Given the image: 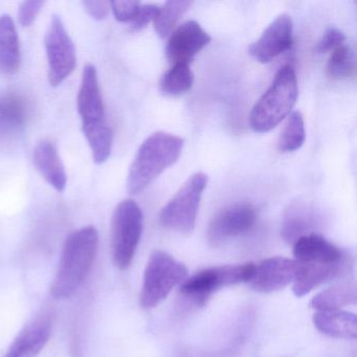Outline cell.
I'll return each instance as SVG.
<instances>
[{"mask_svg":"<svg viewBox=\"0 0 357 357\" xmlns=\"http://www.w3.org/2000/svg\"><path fill=\"white\" fill-rule=\"evenodd\" d=\"M298 95L296 72L291 66H283L250 112V124L252 130L265 133L275 128L289 116L296 105Z\"/></svg>","mask_w":357,"mask_h":357,"instance_id":"277c9868","label":"cell"},{"mask_svg":"<svg viewBox=\"0 0 357 357\" xmlns=\"http://www.w3.org/2000/svg\"><path fill=\"white\" fill-rule=\"evenodd\" d=\"M351 267L352 263L348 257L342 262L335 264L298 262V273L292 283V291L294 296L302 298L324 284L335 281L348 275Z\"/></svg>","mask_w":357,"mask_h":357,"instance_id":"9a60e30c","label":"cell"},{"mask_svg":"<svg viewBox=\"0 0 357 357\" xmlns=\"http://www.w3.org/2000/svg\"><path fill=\"white\" fill-rule=\"evenodd\" d=\"M298 262L285 257H271L255 264L252 279L248 282L255 291L273 294L294 283Z\"/></svg>","mask_w":357,"mask_h":357,"instance_id":"8fae6325","label":"cell"},{"mask_svg":"<svg viewBox=\"0 0 357 357\" xmlns=\"http://www.w3.org/2000/svg\"><path fill=\"white\" fill-rule=\"evenodd\" d=\"M188 278L183 262L162 250L152 252L144 271L139 303L146 310L155 308Z\"/></svg>","mask_w":357,"mask_h":357,"instance_id":"5b68a950","label":"cell"},{"mask_svg":"<svg viewBox=\"0 0 357 357\" xmlns=\"http://www.w3.org/2000/svg\"><path fill=\"white\" fill-rule=\"evenodd\" d=\"M258 220L256 208L250 204H237L220 211L211 220L206 231L208 243L219 246L233 238L252 231Z\"/></svg>","mask_w":357,"mask_h":357,"instance_id":"30bf717a","label":"cell"},{"mask_svg":"<svg viewBox=\"0 0 357 357\" xmlns=\"http://www.w3.org/2000/svg\"><path fill=\"white\" fill-rule=\"evenodd\" d=\"M292 20L286 14L278 16L250 47V56L261 63H268L292 45Z\"/></svg>","mask_w":357,"mask_h":357,"instance_id":"4fadbf2b","label":"cell"},{"mask_svg":"<svg viewBox=\"0 0 357 357\" xmlns=\"http://www.w3.org/2000/svg\"><path fill=\"white\" fill-rule=\"evenodd\" d=\"M45 45L49 62L50 84L59 86L72 74L77 62L74 43L59 16L52 17L45 34Z\"/></svg>","mask_w":357,"mask_h":357,"instance_id":"9c48e42d","label":"cell"},{"mask_svg":"<svg viewBox=\"0 0 357 357\" xmlns=\"http://www.w3.org/2000/svg\"><path fill=\"white\" fill-rule=\"evenodd\" d=\"M1 103L12 128L17 129L18 127L24 126L28 116V109H26L24 100L20 96L10 93L1 101Z\"/></svg>","mask_w":357,"mask_h":357,"instance_id":"484cf974","label":"cell"},{"mask_svg":"<svg viewBox=\"0 0 357 357\" xmlns=\"http://www.w3.org/2000/svg\"><path fill=\"white\" fill-rule=\"evenodd\" d=\"M110 7H112V11L114 12V17L118 22L130 24L141 8V3L132 1V0L130 1H112L110 3Z\"/></svg>","mask_w":357,"mask_h":357,"instance_id":"4316f807","label":"cell"},{"mask_svg":"<svg viewBox=\"0 0 357 357\" xmlns=\"http://www.w3.org/2000/svg\"><path fill=\"white\" fill-rule=\"evenodd\" d=\"M317 225V216L312 210L304 204L291 206L286 213L282 225L281 236L288 243L294 244L298 238L313 234Z\"/></svg>","mask_w":357,"mask_h":357,"instance_id":"44dd1931","label":"cell"},{"mask_svg":"<svg viewBox=\"0 0 357 357\" xmlns=\"http://www.w3.org/2000/svg\"><path fill=\"white\" fill-rule=\"evenodd\" d=\"M292 252L294 260L314 264H335L348 257L335 244L315 233L298 238Z\"/></svg>","mask_w":357,"mask_h":357,"instance_id":"2e32d148","label":"cell"},{"mask_svg":"<svg viewBox=\"0 0 357 357\" xmlns=\"http://www.w3.org/2000/svg\"><path fill=\"white\" fill-rule=\"evenodd\" d=\"M160 8L154 5H141L135 20L130 22V29L133 32L144 30L150 22H153L158 16Z\"/></svg>","mask_w":357,"mask_h":357,"instance_id":"f1b7e54d","label":"cell"},{"mask_svg":"<svg viewBox=\"0 0 357 357\" xmlns=\"http://www.w3.org/2000/svg\"><path fill=\"white\" fill-rule=\"evenodd\" d=\"M183 139L158 131L144 141L135 154L127 177V190L132 195L145 191L162 172L178 160Z\"/></svg>","mask_w":357,"mask_h":357,"instance_id":"3957f363","label":"cell"},{"mask_svg":"<svg viewBox=\"0 0 357 357\" xmlns=\"http://www.w3.org/2000/svg\"><path fill=\"white\" fill-rule=\"evenodd\" d=\"M191 1L185 0H171L165 3L164 7L158 11V16L154 20V30L160 38L170 36L181 16L191 7Z\"/></svg>","mask_w":357,"mask_h":357,"instance_id":"cb8c5ba5","label":"cell"},{"mask_svg":"<svg viewBox=\"0 0 357 357\" xmlns=\"http://www.w3.org/2000/svg\"><path fill=\"white\" fill-rule=\"evenodd\" d=\"M98 248L99 233L91 225L68 236L51 286L54 298H70L79 289L93 267Z\"/></svg>","mask_w":357,"mask_h":357,"instance_id":"6da1fadb","label":"cell"},{"mask_svg":"<svg viewBox=\"0 0 357 357\" xmlns=\"http://www.w3.org/2000/svg\"><path fill=\"white\" fill-rule=\"evenodd\" d=\"M313 324L321 333L330 337L356 340V315L349 311H317L313 315Z\"/></svg>","mask_w":357,"mask_h":357,"instance_id":"ac0fdd59","label":"cell"},{"mask_svg":"<svg viewBox=\"0 0 357 357\" xmlns=\"http://www.w3.org/2000/svg\"><path fill=\"white\" fill-rule=\"evenodd\" d=\"M45 5L43 1L39 0H31V1H24L20 5V11H18V20L22 26H30L36 20L40 12L41 8Z\"/></svg>","mask_w":357,"mask_h":357,"instance_id":"f546056e","label":"cell"},{"mask_svg":"<svg viewBox=\"0 0 357 357\" xmlns=\"http://www.w3.org/2000/svg\"><path fill=\"white\" fill-rule=\"evenodd\" d=\"M20 43L11 16H0V72L14 74L20 66Z\"/></svg>","mask_w":357,"mask_h":357,"instance_id":"d6986e66","label":"cell"},{"mask_svg":"<svg viewBox=\"0 0 357 357\" xmlns=\"http://www.w3.org/2000/svg\"><path fill=\"white\" fill-rule=\"evenodd\" d=\"M144 229V216L139 204L132 199L118 204L112 221V258L121 271L130 266Z\"/></svg>","mask_w":357,"mask_h":357,"instance_id":"8992f818","label":"cell"},{"mask_svg":"<svg viewBox=\"0 0 357 357\" xmlns=\"http://www.w3.org/2000/svg\"><path fill=\"white\" fill-rule=\"evenodd\" d=\"M210 35L194 20L185 22L171 33L166 55L172 66L189 64L211 43Z\"/></svg>","mask_w":357,"mask_h":357,"instance_id":"7c38bea8","label":"cell"},{"mask_svg":"<svg viewBox=\"0 0 357 357\" xmlns=\"http://www.w3.org/2000/svg\"><path fill=\"white\" fill-rule=\"evenodd\" d=\"M206 185L208 175L202 172L192 175L160 211V225L178 233H191L195 227L200 200Z\"/></svg>","mask_w":357,"mask_h":357,"instance_id":"ba28073f","label":"cell"},{"mask_svg":"<svg viewBox=\"0 0 357 357\" xmlns=\"http://www.w3.org/2000/svg\"><path fill=\"white\" fill-rule=\"evenodd\" d=\"M194 74L189 64H175L162 75L160 89L162 95L178 97L193 86Z\"/></svg>","mask_w":357,"mask_h":357,"instance_id":"7402d4cb","label":"cell"},{"mask_svg":"<svg viewBox=\"0 0 357 357\" xmlns=\"http://www.w3.org/2000/svg\"><path fill=\"white\" fill-rule=\"evenodd\" d=\"M356 284L348 280L315 294L310 301V307L317 311L340 310L342 307L356 304Z\"/></svg>","mask_w":357,"mask_h":357,"instance_id":"ffe728a7","label":"cell"},{"mask_svg":"<svg viewBox=\"0 0 357 357\" xmlns=\"http://www.w3.org/2000/svg\"><path fill=\"white\" fill-rule=\"evenodd\" d=\"M77 103L93 160L96 164H103L112 153L114 135L106 119L98 73L93 64H86L83 68Z\"/></svg>","mask_w":357,"mask_h":357,"instance_id":"7a4b0ae2","label":"cell"},{"mask_svg":"<svg viewBox=\"0 0 357 357\" xmlns=\"http://www.w3.org/2000/svg\"><path fill=\"white\" fill-rule=\"evenodd\" d=\"M305 139L304 118L300 112H292L288 116L287 122L280 135L278 149L283 153L296 151L304 145Z\"/></svg>","mask_w":357,"mask_h":357,"instance_id":"603a6c76","label":"cell"},{"mask_svg":"<svg viewBox=\"0 0 357 357\" xmlns=\"http://www.w3.org/2000/svg\"><path fill=\"white\" fill-rule=\"evenodd\" d=\"M9 121H8L7 116H6L5 109H3V103L0 101V135L1 133L10 132L13 131Z\"/></svg>","mask_w":357,"mask_h":357,"instance_id":"1f68e13d","label":"cell"},{"mask_svg":"<svg viewBox=\"0 0 357 357\" xmlns=\"http://www.w3.org/2000/svg\"><path fill=\"white\" fill-rule=\"evenodd\" d=\"M254 271V263L208 267L187 278L181 284L179 292L194 304L204 305L218 290L238 284L248 283Z\"/></svg>","mask_w":357,"mask_h":357,"instance_id":"52a82bcc","label":"cell"},{"mask_svg":"<svg viewBox=\"0 0 357 357\" xmlns=\"http://www.w3.org/2000/svg\"><path fill=\"white\" fill-rule=\"evenodd\" d=\"M33 162L37 171L47 183L62 192L68 183V175L63 162L51 141L43 139L37 144L33 153Z\"/></svg>","mask_w":357,"mask_h":357,"instance_id":"e0dca14e","label":"cell"},{"mask_svg":"<svg viewBox=\"0 0 357 357\" xmlns=\"http://www.w3.org/2000/svg\"><path fill=\"white\" fill-rule=\"evenodd\" d=\"M83 7L91 17L97 20H105L112 10L109 1H84Z\"/></svg>","mask_w":357,"mask_h":357,"instance_id":"4dcf8cb0","label":"cell"},{"mask_svg":"<svg viewBox=\"0 0 357 357\" xmlns=\"http://www.w3.org/2000/svg\"><path fill=\"white\" fill-rule=\"evenodd\" d=\"M53 313L43 311L18 334L3 357H37L45 349L53 330Z\"/></svg>","mask_w":357,"mask_h":357,"instance_id":"5bb4252c","label":"cell"},{"mask_svg":"<svg viewBox=\"0 0 357 357\" xmlns=\"http://www.w3.org/2000/svg\"><path fill=\"white\" fill-rule=\"evenodd\" d=\"M344 41H346V35L342 31L335 28L328 29L317 45V52L324 54L334 51L336 47L344 45Z\"/></svg>","mask_w":357,"mask_h":357,"instance_id":"83f0119b","label":"cell"},{"mask_svg":"<svg viewBox=\"0 0 357 357\" xmlns=\"http://www.w3.org/2000/svg\"><path fill=\"white\" fill-rule=\"evenodd\" d=\"M327 73L333 79H347L355 73V54L349 45H342L331 52Z\"/></svg>","mask_w":357,"mask_h":357,"instance_id":"d4e9b609","label":"cell"}]
</instances>
